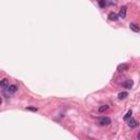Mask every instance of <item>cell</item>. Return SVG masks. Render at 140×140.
Here are the masks:
<instances>
[{"instance_id":"cell-14","label":"cell","mask_w":140,"mask_h":140,"mask_svg":"<svg viewBox=\"0 0 140 140\" xmlns=\"http://www.w3.org/2000/svg\"><path fill=\"white\" fill-rule=\"evenodd\" d=\"M117 0H107V6H116Z\"/></svg>"},{"instance_id":"cell-12","label":"cell","mask_w":140,"mask_h":140,"mask_svg":"<svg viewBox=\"0 0 140 140\" xmlns=\"http://www.w3.org/2000/svg\"><path fill=\"white\" fill-rule=\"evenodd\" d=\"M107 109H108V105H103V106H101L100 108H98V112H100V113H104Z\"/></svg>"},{"instance_id":"cell-9","label":"cell","mask_w":140,"mask_h":140,"mask_svg":"<svg viewBox=\"0 0 140 140\" xmlns=\"http://www.w3.org/2000/svg\"><path fill=\"white\" fill-rule=\"evenodd\" d=\"M0 87L1 88H3V89H7V88L9 87V84H8V81H7V79H3V80L0 82Z\"/></svg>"},{"instance_id":"cell-6","label":"cell","mask_w":140,"mask_h":140,"mask_svg":"<svg viewBox=\"0 0 140 140\" xmlns=\"http://www.w3.org/2000/svg\"><path fill=\"white\" fill-rule=\"evenodd\" d=\"M128 126L130 127V128H136V127L138 126V122L136 119H132V118H131L128 122Z\"/></svg>"},{"instance_id":"cell-7","label":"cell","mask_w":140,"mask_h":140,"mask_svg":"<svg viewBox=\"0 0 140 140\" xmlns=\"http://www.w3.org/2000/svg\"><path fill=\"white\" fill-rule=\"evenodd\" d=\"M132 85H133V82L131 80H128V81H126V82L122 83V87L126 88V89H131Z\"/></svg>"},{"instance_id":"cell-5","label":"cell","mask_w":140,"mask_h":140,"mask_svg":"<svg viewBox=\"0 0 140 140\" xmlns=\"http://www.w3.org/2000/svg\"><path fill=\"white\" fill-rule=\"evenodd\" d=\"M129 66L127 65V63H122V65H119L117 67V70L118 71H125V70H128Z\"/></svg>"},{"instance_id":"cell-4","label":"cell","mask_w":140,"mask_h":140,"mask_svg":"<svg viewBox=\"0 0 140 140\" xmlns=\"http://www.w3.org/2000/svg\"><path fill=\"white\" fill-rule=\"evenodd\" d=\"M118 14H116L115 12H111L108 14V20H111V21H117L118 20Z\"/></svg>"},{"instance_id":"cell-16","label":"cell","mask_w":140,"mask_h":140,"mask_svg":"<svg viewBox=\"0 0 140 140\" xmlns=\"http://www.w3.org/2000/svg\"><path fill=\"white\" fill-rule=\"evenodd\" d=\"M137 138H138V139H139V140H140V132H139V133H138V136H137Z\"/></svg>"},{"instance_id":"cell-1","label":"cell","mask_w":140,"mask_h":140,"mask_svg":"<svg viewBox=\"0 0 140 140\" xmlns=\"http://www.w3.org/2000/svg\"><path fill=\"white\" fill-rule=\"evenodd\" d=\"M97 122L100 126H108L112 122V120H111V118H108V117H101L97 119Z\"/></svg>"},{"instance_id":"cell-11","label":"cell","mask_w":140,"mask_h":140,"mask_svg":"<svg viewBox=\"0 0 140 140\" xmlns=\"http://www.w3.org/2000/svg\"><path fill=\"white\" fill-rule=\"evenodd\" d=\"M98 4H100L101 8H105L107 6V0H100L98 1Z\"/></svg>"},{"instance_id":"cell-3","label":"cell","mask_w":140,"mask_h":140,"mask_svg":"<svg viewBox=\"0 0 140 140\" xmlns=\"http://www.w3.org/2000/svg\"><path fill=\"white\" fill-rule=\"evenodd\" d=\"M126 14H127V8H126V7L120 8L119 13H118V17L122 18V19H125V18H126Z\"/></svg>"},{"instance_id":"cell-2","label":"cell","mask_w":140,"mask_h":140,"mask_svg":"<svg viewBox=\"0 0 140 140\" xmlns=\"http://www.w3.org/2000/svg\"><path fill=\"white\" fill-rule=\"evenodd\" d=\"M17 91H18V87H17V85H14V84H11V85H9V87L7 88V92L10 93V94L15 93Z\"/></svg>"},{"instance_id":"cell-13","label":"cell","mask_w":140,"mask_h":140,"mask_svg":"<svg viewBox=\"0 0 140 140\" xmlns=\"http://www.w3.org/2000/svg\"><path fill=\"white\" fill-rule=\"evenodd\" d=\"M131 115H132V112H131V111H128V112H127L126 115L124 116V120H128L129 118L131 117Z\"/></svg>"},{"instance_id":"cell-10","label":"cell","mask_w":140,"mask_h":140,"mask_svg":"<svg viewBox=\"0 0 140 140\" xmlns=\"http://www.w3.org/2000/svg\"><path fill=\"white\" fill-rule=\"evenodd\" d=\"M127 96H128V93H127V92H120V93L118 94V98H119V100H124V98H126Z\"/></svg>"},{"instance_id":"cell-15","label":"cell","mask_w":140,"mask_h":140,"mask_svg":"<svg viewBox=\"0 0 140 140\" xmlns=\"http://www.w3.org/2000/svg\"><path fill=\"white\" fill-rule=\"evenodd\" d=\"M27 109H30V111H34V112H36V111H37V109H36V108H34V107H28Z\"/></svg>"},{"instance_id":"cell-8","label":"cell","mask_w":140,"mask_h":140,"mask_svg":"<svg viewBox=\"0 0 140 140\" xmlns=\"http://www.w3.org/2000/svg\"><path fill=\"white\" fill-rule=\"evenodd\" d=\"M130 30H132L133 32H139L140 31V27L137 25L136 23H130Z\"/></svg>"}]
</instances>
